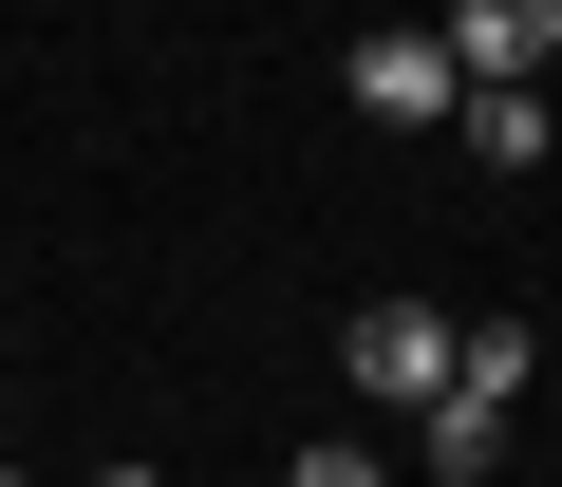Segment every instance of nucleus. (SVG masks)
<instances>
[{
	"instance_id": "f257e3e1",
	"label": "nucleus",
	"mask_w": 562,
	"mask_h": 487,
	"mask_svg": "<svg viewBox=\"0 0 562 487\" xmlns=\"http://www.w3.org/2000/svg\"><path fill=\"white\" fill-rule=\"evenodd\" d=\"M338 94H357L375 132H450V113H469V76H450V38H431V20H375V38L338 57Z\"/></svg>"
},
{
	"instance_id": "f03ea898",
	"label": "nucleus",
	"mask_w": 562,
	"mask_h": 487,
	"mask_svg": "<svg viewBox=\"0 0 562 487\" xmlns=\"http://www.w3.org/2000/svg\"><path fill=\"white\" fill-rule=\"evenodd\" d=\"M338 375H357V394H394V412H431V394H450V319H431V301H357Z\"/></svg>"
},
{
	"instance_id": "7ed1b4c3",
	"label": "nucleus",
	"mask_w": 562,
	"mask_h": 487,
	"mask_svg": "<svg viewBox=\"0 0 562 487\" xmlns=\"http://www.w3.org/2000/svg\"><path fill=\"white\" fill-rule=\"evenodd\" d=\"M543 57H562V0H450V76L469 94H525Z\"/></svg>"
},
{
	"instance_id": "20e7f679",
	"label": "nucleus",
	"mask_w": 562,
	"mask_h": 487,
	"mask_svg": "<svg viewBox=\"0 0 562 487\" xmlns=\"http://www.w3.org/2000/svg\"><path fill=\"white\" fill-rule=\"evenodd\" d=\"M413 450H431V487H487V450H506V412H487V394H431V412H413Z\"/></svg>"
},
{
	"instance_id": "39448f33",
	"label": "nucleus",
	"mask_w": 562,
	"mask_h": 487,
	"mask_svg": "<svg viewBox=\"0 0 562 487\" xmlns=\"http://www.w3.org/2000/svg\"><path fill=\"white\" fill-rule=\"evenodd\" d=\"M525 356H543L525 319H469V338H450V394H487V412H506V394H525Z\"/></svg>"
},
{
	"instance_id": "423d86ee",
	"label": "nucleus",
	"mask_w": 562,
	"mask_h": 487,
	"mask_svg": "<svg viewBox=\"0 0 562 487\" xmlns=\"http://www.w3.org/2000/svg\"><path fill=\"white\" fill-rule=\"evenodd\" d=\"M450 132H469V150H487V169H543V94H469V113H450Z\"/></svg>"
},
{
	"instance_id": "0eeeda50",
	"label": "nucleus",
	"mask_w": 562,
	"mask_h": 487,
	"mask_svg": "<svg viewBox=\"0 0 562 487\" xmlns=\"http://www.w3.org/2000/svg\"><path fill=\"white\" fill-rule=\"evenodd\" d=\"M281 487H394L375 450H338V431H301V450H281Z\"/></svg>"
},
{
	"instance_id": "6e6552de",
	"label": "nucleus",
	"mask_w": 562,
	"mask_h": 487,
	"mask_svg": "<svg viewBox=\"0 0 562 487\" xmlns=\"http://www.w3.org/2000/svg\"><path fill=\"white\" fill-rule=\"evenodd\" d=\"M94 487H169V468H94Z\"/></svg>"
},
{
	"instance_id": "1a4fd4ad",
	"label": "nucleus",
	"mask_w": 562,
	"mask_h": 487,
	"mask_svg": "<svg viewBox=\"0 0 562 487\" xmlns=\"http://www.w3.org/2000/svg\"><path fill=\"white\" fill-rule=\"evenodd\" d=\"M0 487H20V468H0Z\"/></svg>"
}]
</instances>
